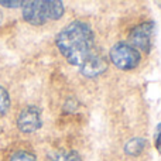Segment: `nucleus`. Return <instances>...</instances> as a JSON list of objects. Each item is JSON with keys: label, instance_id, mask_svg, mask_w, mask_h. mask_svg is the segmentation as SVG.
Wrapping results in <instances>:
<instances>
[{"label": "nucleus", "instance_id": "nucleus-6", "mask_svg": "<svg viewBox=\"0 0 161 161\" xmlns=\"http://www.w3.org/2000/svg\"><path fill=\"white\" fill-rule=\"evenodd\" d=\"M41 110L37 106H27L17 117V127L23 133H33L41 127Z\"/></svg>", "mask_w": 161, "mask_h": 161}, {"label": "nucleus", "instance_id": "nucleus-11", "mask_svg": "<svg viewBox=\"0 0 161 161\" xmlns=\"http://www.w3.org/2000/svg\"><path fill=\"white\" fill-rule=\"evenodd\" d=\"M154 144L156 148L161 153V123H158L156 127V133H154Z\"/></svg>", "mask_w": 161, "mask_h": 161}, {"label": "nucleus", "instance_id": "nucleus-5", "mask_svg": "<svg viewBox=\"0 0 161 161\" xmlns=\"http://www.w3.org/2000/svg\"><path fill=\"white\" fill-rule=\"evenodd\" d=\"M108 58L99 50H95L88 57V59L79 67V69L80 74L86 78H96L108 71Z\"/></svg>", "mask_w": 161, "mask_h": 161}, {"label": "nucleus", "instance_id": "nucleus-4", "mask_svg": "<svg viewBox=\"0 0 161 161\" xmlns=\"http://www.w3.org/2000/svg\"><path fill=\"white\" fill-rule=\"evenodd\" d=\"M153 33H154V23L144 21L136 25L129 34V44L133 45L137 51L150 53L153 45Z\"/></svg>", "mask_w": 161, "mask_h": 161}, {"label": "nucleus", "instance_id": "nucleus-2", "mask_svg": "<svg viewBox=\"0 0 161 161\" xmlns=\"http://www.w3.org/2000/svg\"><path fill=\"white\" fill-rule=\"evenodd\" d=\"M64 3L58 0H37V2H24L23 4V17L33 25L45 24L50 20H59L64 16Z\"/></svg>", "mask_w": 161, "mask_h": 161}, {"label": "nucleus", "instance_id": "nucleus-8", "mask_svg": "<svg viewBox=\"0 0 161 161\" xmlns=\"http://www.w3.org/2000/svg\"><path fill=\"white\" fill-rule=\"evenodd\" d=\"M50 161H80V154L74 150H53L48 153Z\"/></svg>", "mask_w": 161, "mask_h": 161}, {"label": "nucleus", "instance_id": "nucleus-9", "mask_svg": "<svg viewBox=\"0 0 161 161\" xmlns=\"http://www.w3.org/2000/svg\"><path fill=\"white\" fill-rule=\"evenodd\" d=\"M10 108V96L3 86H0V116L7 113Z\"/></svg>", "mask_w": 161, "mask_h": 161}, {"label": "nucleus", "instance_id": "nucleus-3", "mask_svg": "<svg viewBox=\"0 0 161 161\" xmlns=\"http://www.w3.org/2000/svg\"><path fill=\"white\" fill-rule=\"evenodd\" d=\"M109 57H110V61L114 64V67L123 71L134 69L142 59L139 51L126 41H120L114 44L109 53Z\"/></svg>", "mask_w": 161, "mask_h": 161}, {"label": "nucleus", "instance_id": "nucleus-10", "mask_svg": "<svg viewBox=\"0 0 161 161\" xmlns=\"http://www.w3.org/2000/svg\"><path fill=\"white\" fill-rule=\"evenodd\" d=\"M10 161H37L34 154L28 153V151H17L13 154Z\"/></svg>", "mask_w": 161, "mask_h": 161}, {"label": "nucleus", "instance_id": "nucleus-1", "mask_svg": "<svg viewBox=\"0 0 161 161\" xmlns=\"http://www.w3.org/2000/svg\"><path fill=\"white\" fill-rule=\"evenodd\" d=\"M57 47L69 64L80 67L96 50L95 36L85 21H72L57 36Z\"/></svg>", "mask_w": 161, "mask_h": 161}, {"label": "nucleus", "instance_id": "nucleus-12", "mask_svg": "<svg viewBox=\"0 0 161 161\" xmlns=\"http://www.w3.org/2000/svg\"><path fill=\"white\" fill-rule=\"evenodd\" d=\"M0 4L4 7H10V8H16V7H21L24 4V2H0Z\"/></svg>", "mask_w": 161, "mask_h": 161}, {"label": "nucleus", "instance_id": "nucleus-7", "mask_svg": "<svg viewBox=\"0 0 161 161\" xmlns=\"http://www.w3.org/2000/svg\"><path fill=\"white\" fill-rule=\"evenodd\" d=\"M146 146H147L146 139H142V137H134V139H130L125 144V153L127 154V156L137 157L146 150Z\"/></svg>", "mask_w": 161, "mask_h": 161}]
</instances>
